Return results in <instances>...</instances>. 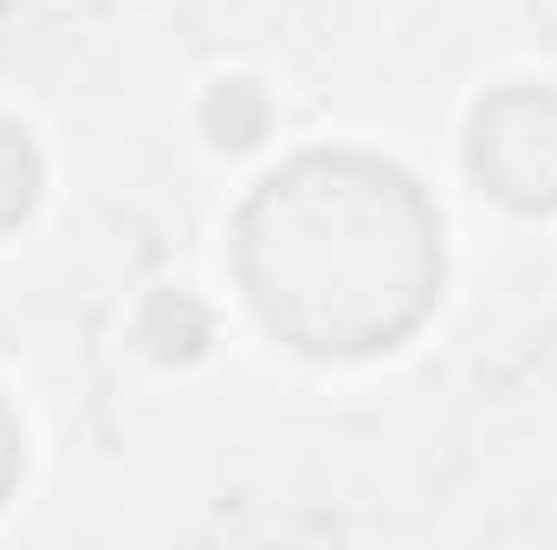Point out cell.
Listing matches in <instances>:
<instances>
[{"label": "cell", "mask_w": 557, "mask_h": 550, "mask_svg": "<svg viewBox=\"0 0 557 550\" xmlns=\"http://www.w3.org/2000/svg\"><path fill=\"white\" fill-rule=\"evenodd\" d=\"M467 162L499 201L525 214L557 208V98L552 91H499L493 104H480Z\"/></svg>", "instance_id": "obj_2"}, {"label": "cell", "mask_w": 557, "mask_h": 550, "mask_svg": "<svg viewBox=\"0 0 557 550\" xmlns=\"http://www.w3.org/2000/svg\"><path fill=\"white\" fill-rule=\"evenodd\" d=\"M13 473H20V434H13V421L0 409V499H7V486H13Z\"/></svg>", "instance_id": "obj_4"}, {"label": "cell", "mask_w": 557, "mask_h": 550, "mask_svg": "<svg viewBox=\"0 0 557 550\" xmlns=\"http://www.w3.org/2000/svg\"><path fill=\"white\" fill-rule=\"evenodd\" d=\"M33 188H39V168H33V149L13 124H0V234L26 221L33 208Z\"/></svg>", "instance_id": "obj_3"}, {"label": "cell", "mask_w": 557, "mask_h": 550, "mask_svg": "<svg viewBox=\"0 0 557 550\" xmlns=\"http://www.w3.org/2000/svg\"><path fill=\"white\" fill-rule=\"evenodd\" d=\"M240 278L260 317L311 357L389 350L441 291V227L403 168L305 155L247 201Z\"/></svg>", "instance_id": "obj_1"}]
</instances>
